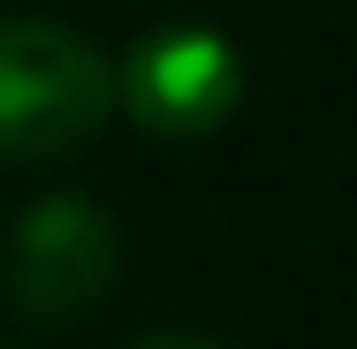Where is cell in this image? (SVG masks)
Masks as SVG:
<instances>
[{
	"instance_id": "6da1fadb",
	"label": "cell",
	"mask_w": 357,
	"mask_h": 349,
	"mask_svg": "<svg viewBox=\"0 0 357 349\" xmlns=\"http://www.w3.org/2000/svg\"><path fill=\"white\" fill-rule=\"evenodd\" d=\"M122 107V69L61 23L0 15V160H61Z\"/></svg>"
},
{
	"instance_id": "7a4b0ae2",
	"label": "cell",
	"mask_w": 357,
	"mask_h": 349,
	"mask_svg": "<svg viewBox=\"0 0 357 349\" xmlns=\"http://www.w3.org/2000/svg\"><path fill=\"white\" fill-rule=\"evenodd\" d=\"M114 281V228L84 198H38L8 235V296L23 319H76Z\"/></svg>"
},
{
	"instance_id": "3957f363",
	"label": "cell",
	"mask_w": 357,
	"mask_h": 349,
	"mask_svg": "<svg viewBox=\"0 0 357 349\" xmlns=\"http://www.w3.org/2000/svg\"><path fill=\"white\" fill-rule=\"evenodd\" d=\"M236 91H243L236 54L220 46L213 31H160V38H144L137 61L122 69L130 114H137L144 130H160V137H198V130L228 122Z\"/></svg>"
},
{
	"instance_id": "277c9868",
	"label": "cell",
	"mask_w": 357,
	"mask_h": 349,
	"mask_svg": "<svg viewBox=\"0 0 357 349\" xmlns=\"http://www.w3.org/2000/svg\"><path fill=\"white\" fill-rule=\"evenodd\" d=\"M137 349H220V342H198V334H152V342H137Z\"/></svg>"
}]
</instances>
